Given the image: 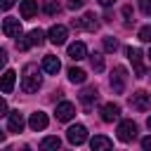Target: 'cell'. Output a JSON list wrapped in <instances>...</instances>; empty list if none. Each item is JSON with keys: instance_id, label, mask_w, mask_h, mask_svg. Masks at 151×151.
I'll use <instances>...</instances> for the list:
<instances>
[{"instance_id": "1", "label": "cell", "mask_w": 151, "mask_h": 151, "mask_svg": "<svg viewBox=\"0 0 151 151\" xmlns=\"http://www.w3.org/2000/svg\"><path fill=\"white\" fill-rule=\"evenodd\" d=\"M42 85V76L38 71L35 64H26L24 66V76H21V90L24 92H38V87Z\"/></svg>"}, {"instance_id": "2", "label": "cell", "mask_w": 151, "mask_h": 151, "mask_svg": "<svg viewBox=\"0 0 151 151\" xmlns=\"http://www.w3.org/2000/svg\"><path fill=\"white\" fill-rule=\"evenodd\" d=\"M125 83H127V68L125 66H116L113 73H111V90L116 94H123L125 92Z\"/></svg>"}, {"instance_id": "3", "label": "cell", "mask_w": 151, "mask_h": 151, "mask_svg": "<svg viewBox=\"0 0 151 151\" xmlns=\"http://www.w3.org/2000/svg\"><path fill=\"white\" fill-rule=\"evenodd\" d=\"M125 54H127V59H130L132 66H134V76H137V78H144V76H146V68H144V64H142V50H139V47H127Z\"/></svg>"}, {"instance_id": "4", "label": "cell", "mask_w": 151, "mask_h": 151, "mask_svg": "<svg viewBox=\"0 0 151 151\" xmlns=\"http://www.w3.org/2000/svg\"><path fill=\"white\" fill-rule=\"evenodd\" d=\"M130 106H132L134 111H146V109L151 106V94L144 92V90L132 92V94H130Z\"/></svg>"}, {"instance_id": "5", "label": "cell", "mask_w": 151, "mask_h": 151, "mask_svg": "<svg viewBox=\"0 0 151 151\" xmlns=\"http://www.w3.org/2000/svg\"><path fill=\"white\" fill-rule=\"evenodd\" d=\"M137 137V125L132 120H120L118 123V139L120 142H132Z\"/></svg>"}, {"instance_id": "6", "label": "cell", "mask_w": 151, "mask_h": 151, "mask_svg": "<svg viewBox=\"0 0 151 151\" xmlns=\"http://www.w3.org/2000/svg\"><path fill=\"white\" fill-rule=\"evenodd\" d=\"M66 139H68L73 146H80V144L87 139V130H85V125H71L68 132H66Z\"/></svg>"}, {"instance_id": "7", "label": "cell", "mask_w": 151, "mask_h": 151, "mask_svg": "<svg viewBox=\"0 0 151 151\" xmlns=\"http://www.w3.org/2000/svg\"><path fill=\"white\" fill-rule=\"evenodd\" d=\"M47 38H50V42H52V45H64V42H66V38H68V28H66V26H61V24H54V26L50 28Z\"/></svg>"}, {"instance_id": "8", "label": "cell", "mask_w": 151, "mask_h": 151, "mask_svg": "<svg viewBox=\"0 0 151 151\" xmlns=\"http://www.w3.org/2000/svg\"><path fill=\"white\" fill-rule=\"evenodd\" d=\"M2 31L7 33V38H21L24 35V31H21V24H19V19H14V17H7L5 19V24H2Z\"/></svg>"}, {"instance_id": "9", "label": "cell", "mask_w": 151, "mask_h": 151, "mask_svg": "<svg viewBox=\"0 0 151 151\" xmlns=\"http://www.w3.org/2000/svg\"><path fill=\"white\" fill-rule=\"evenodd\" d=\"M57 120H61V123H66V120H71L73 116H76V106L71 104V101H59L57 104Z\"/></svg>"}, {"instance_id": "10", "label": "cell", "mask_w": 151, "mask_h": 151, "mask_svg": "<svg viewBox=\"0 0 151 151\" xmlns=\"http://www.w3.org/2000/svg\"><path fill=\"white\" fill-rule=\"evenodd\" d=\"M118 118H120V106H118V104L109 101V104L101 106V120H104V123H113V120H118Z\"/></svg>"}, {"instance_id": "11", "label": "cell", "mask_w": 151, "mask_h": 151, "mask_svg": "<svg viewBox=\"0 0 151 151\" xmlns=\"http://www.w3.org/2000/svg\"><path fill=\"white\" fill-rule=\"evenodd\" d=\"M47 113H42V111H35V113H31V118H28V127L31 130H35V132H40V130H45L47 127Z\"/></svg>"}, {"instance_id": "12", "label": "cell", "mask_w": 151, "mask_h": 151, "mask_svg": "<svg viewBox=\"0 0 151 151\" xmlns=\"http://www.w3.org/2000/svg\"><path fill=\"white\" fill-rule=\"evenodd\" d=\"M97 26H99V21H97V17L92 14V12H87L83 19H78V21H73V28H85V31H97Z\"/></svg>"}, {"instance_id": "13", "label": "cell", "mask_w": 151, "mask_h": 151, "mask_svg": "<svg viewBox=\"0 0 151 151\" xmlns=\"http://www.w3.org/2000/svg\"><path fill=\"white\" fill-rule=\"evenodd\" d=\"M7 118H9V120H7L9 132H21V130H24V123H26V120H24V116H21L19 111H9Z\"/></svg>"}, {"instance_id": "14", "label": "cell", "mask_w": 151, "mask_h": 151, "mask_svg": "<svg viewBox=\"0 0 151 151\" xmlns=\"http://www.w3.org/2000/svg\"><path fill=\"white\" fill-rule=\"evenodd\" d=\"M14 80H17V73H14V71H5V73L0 76V90H2L5 94H9V92L14 90Z\"/></svg>"}, {"instance_id": "15", "label": "cell", "mask_w": 151, "mask_h": 151, "mask_svg": "<svg viewBox=\"0 0 151 151\" xmlns=\"http://www.w3.org/2000/svg\"><path fill=\"white\" fill-rule=\"evenodd\" d=\"M90 146H92V151H106V149L113 146V142H111L109 137H104V134H94V137L90 139Z\"/></svg>"}, {"instance_id": "16", "label": "cell", "mask_w": 151, "mask_h": 151, "mask_svg": "<svg viewBox=\"0 0 151 151\" xmlns=\"http://www.w3.org/2000/svg\"><path fill=\"white\" fill-rule=\"evenodd\" d=\"M59 68H61V64H59V59H57L54 54H47V57L42 59V71H45V73L57 76V73H59Z\"/></svg>"}, {"instance_id": "17", "label": "cell", "mask_w": 151, "mask_h": 151, "mask_svg": "<svg viewBox=\"0 0 151 151\" xmlns=\"http://www.w3.org/2000/svg\"><path fill=\"white\" fill-rule=\"evenodd\" d=\"M68 57H71L73 61H80V59L87 57V47H85L83 42H73V45H68Z\"/></svg>"}, {"instance_id": "18", "label": "cell", "mask_w": 151, "mask_h": 151, "mask_svg": "<svg viewBox=\"0 0 151 151\" xmlns=\"http://www.w3.org/2000/svg\"><path fill=\"white\" fill-rule=\"evenodd\" d=\"M19 12H21V17H24V19H31V17L38 12V0H21Z\"/></svg>"}, {"instance_id": "19", "label": "cell", "mask_w": 151, "mask_h": 151, "mask_svg": "<svg viewBox=\"0 0 151 151\" xmlns=\"http://www.w3.org/2000/svg\"><path fill=\"white\" fill-rule=\"evenodd\" d=\"M97 87H85L83 92H80V101L85 104V109H90L92 106V101H97Z\"/></svg>"}, {"instance_id": "20", "label": "cell", "mask_w": 151, "mask_h": 151, "mask_svg": "<svg viewBox=\"0 0 151 151\" xmlns=\"http://www.w3.org/2000/svg\"><path fill=\"white\" fill-rule=\"evenodd\" d=\"M26 40H28L31 47H33V45H42V42H45V33H42L40 28H33V31L26 35Z\"/></svg>"}, {"instance_id": "21", "label": "cell", "mask_w": 151, "mask_h": 151, "mask_svg": "<svg viewBox=\"0 0 151 151\" xmlns=\"http://www.w3.org/2000/svg\"><path fill=\"white\" fill-rule=\"evenodd\" d=\"M85 78H87V73L83 68H78V66H71L68 68V80L71 83H85Z\"/></svg>"}, {"instance_id": "22", "label": "cell", "mask_w": 151, "mask_h": 151, "mask_svg": "<svg viewBox=\"0 0 151 151\" xmlns=\"http://www.w3.org/2000/svg\"><path fill=\"white\" fill-rule=\"evenodd\" d=\"M90 64H92V68L99 73V71H104V57L99 54V52H94V54H90Z\"/></svg>"}, {"instance_id": "23", "label": "cell", "mask_w": 151, "mask_h": 151, "mask_svg": "<svg viewBox=\"0 0 151 151\" xmlns=\"http://www.w3.org/2000/svg\"><path fill=\"white\" fill-rule=\"evenodd\" d=\"M61 146V139L59 137H45L40 142V149H59Z\"/></svg>"}, {"instance_id": "24", "label": "cell", "mask_w": 151, "mask_h": 151, "mask_svg": "<svg viewBox=\"0 0 151 151\" xmlns=\"http://www.w3.org/2000/svg\"><path fill=\"white\" fill-rule=\"evenodd\" d=\"M42 12L50 14V17L57 14V12H59V2H57V0H45V2H42Z\"/></svg>"}, {"instance_id": "25", "label": "cell", "mask_w": 151, "mask_h": 151, "mask_svg": "<svg viewBox=\"0 0 151 151\" xmlns=\"http://www.w3.org/2000/svg\"><path fill=\"white\" fill-rule=\"evenodd\" d=\"M123 17H125V26H132L134 24V14H132V7L130 5L123 7Z\"/></svg>"}, {"instance_id": "26", "label": "cell", "mask_w": 151, "mask_h": 151, "mask_svg": "<svg viewBox=\"0 0 151 151\" xmlns=\"http://www.w3.org/2000/svg\"><path fill=\"white\" fill-rule=\"evenodd\" d=\"M104 50L106 52H116L118 50V40L116 38H104Z\"/></svg>"}, {"instance_id": "27", "label": "cell", "mask_w": 151, "mask_h": 151, "mask_svg": "<svg viewBox=\"0 0 151 151\" xmlns=\"http://www.w3.org/2000/svg\"><path fill=\"white\" fill-rule=\"evenodd\" d=\"M139 40L142 42H151V26H142L139 28Z\"/></svg>"}, {"instance_id": "28", "label": "cell", "mask_w": 151, "mask_h": 151, "mask_svg": "<svg viewBox=\"0 0 151 151\" xmlns=\"http://www.w3.org/2000/svg\"><path fill=\"white\" fill-rule=\"evenodd\" d=\"M85 5V0H66V7L68 9H80Z\"/></svg>"}, {"instance_id": "29", "label": "cell", "mask_w": 151, "mask_h": 151, "mask_svg": "<svg viewBox=\"0 0 151 151\" xmlns=\"http://www.w3.org/2000/svg\"><path fill=\"white\" fill-rule=\"evenodd\" d=\"M139 9L144 14H151V0H139Z\"/></svg>"}, {"instance_id": "30", "label": "cell", "mask_w": 151, "mask_h": 151, "mask_svg": "<svg viewBox=\"0 0 151 151\" xmlns=\"http://www.w3.org/2000/svg\"><path fill=\"white\" fill-rule=\"evenodd\" d=\"M17 47H19V50H28L31 45H28V40H26V38H17Z\"/></svg>"}, {"instance_id": "31", "label": "cell", "mask_w": 151, "mask_h": 151, "mask_svg": "<svg viewBox=\"0 0 151 151\" xmlns=\"http://www.w3.org/2000/svg\"><path fill=\"white\" fill-rule=\"evenodd\" d=\"M14 2L17 0H0V9H9V7H14Z\"/></svg>"}, {"instance_id": "32", "label": "cell", "mask_w": 151, "mask_h": 151, "mask_svg": "<svg viewBox=\"0 0 151 151\" xmlns=\"http://www.w3.org/2000/svg\"><path fill=\"white\" fill-rule=\"evenodd\" d=\"M142 149H144V151H151V134L142 139Z\"/></svg>"}, {"instance_id": "33", "label": "cell", "mask_w": 151, "mask_h": 151, "mask_svg": "<svg viewBox=\"0 0 151 151\" xmlns=\"http://www.w3.org/2000/svg\"><path fill=\"white\" fill-rule=\"evenodd\" d=\"M7 113H9V111H7V101L0 97V118H2V116H7Z\"/></svg>"}, {"instance_id": "34", "label": "cell", "mask_w": 151, "mask_h": 151, "mask_svg": "<svg viewBox=\"0 0 151 151\" xmlns=\"http://www.w3.org/2000/svg\"><path fill=\"white\" fill-rule=\"evenodd\" d=\"M5 64H7V52H5L2 47H0V68H2Z\"/></svg>"}, {"instance_id": "35", "label": "cell", "mask_w": 151, "mask_h": 151, "mask_svg": "<svg viewBox=\"0 0 151 151\" xmlns=\"http://www.w3.org/2000/svg\"><path fill=\"white\" fill-rule=\"evenodd\" d=\"M99 5H101V7H111V5H113V0H99Z\"/></svg>"}, {"instance_id": "36", "label": "cell", "mask_w": 151, "mask_h": 151, "mask_svg": "<svg viewBox=\"0 0 151 151\" xmlns=\"http://www.w3.org/2000/svg\"><path fill=\"white\" fill-rule=\"evenodd\" d=\"M146 127H149V130H151V116H149V120H146Z\"/></svg>"}, {"instance_id": "37", "label": "cell", "mask_w": 151, "mask_h": 151, "mask_svg": "<svg viewBox=\"0 0 151 151\" xmlns=\"http://www.w3.org/2000/svg\"><path fill=\"white\" fill-rule=\"evenodd\" d=\"M2 139H5V132H2V130H0V142H2Z\"/></svg>"}, {"instance_id": "38", "label": "cell", "mask_w": 151, "mask_h": 151, "mask_svg": "<svg viewBox=\"0 0 151 151\" xmlns=\"http://www.w3.org/2000/svg\"><path fill=\"white\" fill-rule=\"evenodd\" d=\"M149 59H151V52H149Z\"/></svg>"}]
</instances>
